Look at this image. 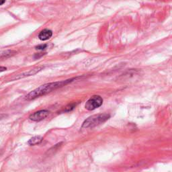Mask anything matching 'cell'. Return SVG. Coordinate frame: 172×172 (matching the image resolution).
Instances as JSON below:
<instances>
[{
	"label": "cell",
	"mask_w": 172,
	"mask_h": 172,
	"mask_svg": "<svg viewBox=\"0 0 172 172\" xmlns=\"http://www.w3.org/2000/svg\"><path fill=\"white\" fill-rule=\"evenodd\" d=\"M75 79H71L65 80V81H61V82H56L53 83H45L43 85L40 86L35 90L32 91L29 94H27L25 97V99L26 100H32L34 99H36L38 97L43 96L47 94H49L51 92L54 90H56L58 88H60L63 86H65L69 83H71L73 82V80H75Z\"/></svg>",
	"instance_id": "obj_1"
},
{
	"label": "cell",
	"mask_w": 172,
	"mask_h": 172,
	"mask_svg": "<svg viewBox=\"0 0 172 172\" xmlns=\"http://www.w3.org/2000/svg\"><path fill=\"white\" fill-rule=\"evenodd\" d=\"M110 118V114H95L94 116L87 118L82 124V129H91L94 128L98 125L104 123L106 120Z\"/></svg>",
	"instance_id": "obj_2"
},
{
	"label": "cell",
	"mask_w": 172,
	"mask_h": 172,
	"mask_svg": "<svg viewBox=\"0 0 172 172\" xmlns=\"http://www.w3.org/2000/svg\"><path fill=\"white\" fill-rule=\"evenodd\" d=\"M103 104V99L100 95H95L91 97L85 103V108L87 110H94L101 106Z\"/></svg>",
	"instance_id": "obj_3"
},
{
	"label": "cell",
	"mask_w": 172,
	"mask_h": 172,
	"mask_svg": "<svg viewBox=\"0 0 172 172\" xmlns=\"http://www.w3.org/2000/svg\"><path fill=\"white\" fill-rule=\"evenodd\" d=\"M49 112L48 110H39L38 112H36L32 114L30 116H29V119L30 120H33V121H36L38 122L40 121V120H43L45 119H46V117L48 116Z\"/></svg>",
	"instance_id": "obj_4"
},
{
	"label": "cell",
	"mask_w": 172,
	"mask_h": 172,
	"mask_svg": "<svg viewBox=\"0 0 172 172\" xmlns=\"http://www.w3.org/2000/svg\"><path fill=\"white\" fill-rule=\"evenodd\" d=\"M44 67H36L33 69L32 70H29L28 71H27V72L25 73H22L20 75H18L16 77H14L13 79H12V80H14V79H21V78H23L24 77H27V76H30V75H33L34 74H36V73H37L39 71H41L43 69Z\"/></svg>",
	"instance_id": "obj_5"
},
{
	"label": "cell",
	"mask_w": 172,
	"mask_h": 172,
	"mask_svg": "<svg viewBox=\"0 0 172 172\" xmlns=\"http://www.w3.org/2000/svg\"><path fill=\"white\" fill-rule=\"evenodd\" d=\"M53 35V32L48 29H45L42 30L38 35V38L40 40H46L51 38Z\"/></svg>",
	"instance_id": "obj_6"
},
{
	"label": "cell",
	"mask_w": 172,
	"mask_h": 172,
	"mask_svg": "<svg viewBox=\"0 0 172 172\" xmlns=\"http://www.w3.org/2000/svg\"><path fill=\"white\" fill-rule=\"evenodd\" d=\"M43 138L41 136H36L31 138L28 141V144L30 145H36L40 144L43 141Z\"/></svg>",
	"instance_id": "obj_7"
},
{
	"label": "cell",
	"mask_w": 172,
	"mask_h": 172,
	"mask_svg": "<svg viewBox=\"0 0 172 172\" xmlns=\"http://www.w3.org/2000/svg\"><path fill=\"white\" fill-rule=\"evenodd\" d=\"M75 106H76V104H75V103L69 104L68 106H67L65 107V112H70V111H71V110H73V109H74Z\"/></svg>",
	"instance_id": "obj_8"
},
{
	"label": "cell",
	"mask_w": 172,
	"mask_h": 172,
	"mask_svg": "<svg viewBox=\"0 0 172 172\" xmlns=\"http://www.w3.org/2000/svg\"><path fill=\"white\" fill-rule=\"evenodd\" d=\"M46 47H47V45L45 44V45H40L36 46V48L38 49V50H44V49H45Z\"/></svg>",
	"instance_id": "obj_9"
},
{
	"label": "cell",
	"mask_w": 172,
	"mask_h": 172,
	"mask_svg": "<svg viewBox=\"0 0 172 172\" xmlns=\"http://www.w3.org/2000/svg\"><path fill=\"white\" fill-rule=\"evenodd\" d=\"M6 70V67H0V73L3 72V71Z\"/></svg>",
	"instance_id": "obj_10"
},
{
	"label": "cell",
	"mask_w": 172,
	"mask_h": 172,
	"mask_svg": "<svg viewBox=\"0 0 172 172\" xmlns=\"http://www.w3.org/2000/svg\"><path fill=\"white\" fill-rule=\"evenodd\" d=\"M5 2H6V0H0V6L3 5Z\"/></svg>",
	"instance_id": "obj_11"
},
{
	"label": "cell",
	"mask_w": 172,
	"mask_h": 172,
	"mask_svg": "<svg viewBox=\"0 0 172 172\" xmlns=\"http://www.w3.org/2000/svg\"><path fill=\"white\" fill-rule=\"evenodd\" d=\"M5 116V115L4 114H0V119H3V118Z\"/></svg>",
	"instance_id": "obj_12"
}]
</instances>
